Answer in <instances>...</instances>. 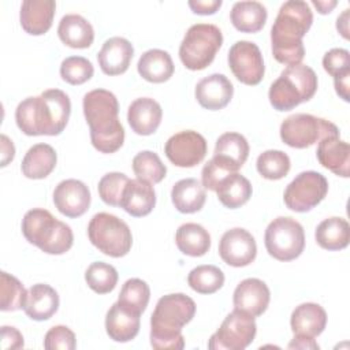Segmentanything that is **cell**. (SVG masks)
<instances>
[{"instance_id":"db71d44e","label":"cell","mask_w":350,"mask_h":350,"mask_svg":"<svg viewBox=\"0 0 350 350\" xmlns=\"http://www.w3.org/2000/svg\"><path fill=\"white\" fill-rule=\"evenodd\" d=\"M312 4L317 8V11L320 12V14H328V12H331L332 11V8L338 4L335 0H332V1H320V0H313L312 1Z\"/></svg>"},{"instance_id":"52a82bcc","label":"cell","mask_w":350,"mask_h":350,"mask_svg":"<svg viewBox=\"0 0 350 350\" xmlns=\"http://www.w3.org/2000/svg\"><path fill=\"white\" fill-rule=\"evenodd\" d=\"M223 44L221 30L211 23H197L189 27L180 46L179 57L191 71L206 68Z\"/></svg>"},{"instance_id":"c3c4849f","label":"cell","mask_w":350,"mask_h":350,"mask_svg":"<svg viewBox=\"0 0 350 350\" xmlns=\"http://www.w3.org/2000/svg\"><path fill=\"white\" fill-rule=\"evenodd\" d=\"M187 4L194 14L212 15L221 7V0H190Z\"/></svg>"},{"instance_id":"83f0119b","label":"cell","mask_w":350,"mask_h":350,"mask_svg":"<svg viewBox=\"0 0 350 350\" xmlns=\"http://www.w3.org/2000/svg\"><path fill=\"white\" fill-rule=\"evenodd\" d=\"M137 70L145 81L152 83H163L172 77L175 67L167 51L149 49L141 55Z\"/></svg>"},{"instance_id":"74e56055","label":"cell","mask_w":350,"mask_h":350,"mask_svg":"<svg viewBox=\"0 0 350 350\" xmlns=\"http://www.w3.org/2000/svg\"><path fill=\"white\" fill-rule=\"evenodd\" d=\"M256 167L262 178L269 180H278L288 174L291 163L290 157L284 152L269 149L262 152L257 157Z\"/></svg>"},{"instance_id":"7c38bea8","label":"cell","mask_w":350,"mask_h":350,"mask_svg":"<svg viewBox=\"0 0 350 350\" xmlns=\"http://www.w3.org/2000/svg\"><path fill=\"white\" fill-rule=\"evenodd\" d=\"M327 193L328 182L323 174L304 171L287 185L283 200L288 209L304 213L319 205Z\"/></svg>"},{"instance_id":"f907efd6","label":"cell","mask_w":350,"mask_h":350,"mask_svg":"<svg viewBox=\"0 0 350 350\" xmlns=\"http://www.w3.org/2000/svg\"><path fill=\"white\" fill-rule=\"evenodd\" d=\"M0 139H1V167H5L10 161H12L15 156V146L5 134H1Z\"/></svg>"},{"instance_id":"ab89813d","label":"cell","mask_w":350,"mask_h":350,"mask_svg":"<svg viewBox=\"0 0 350 350\" xmlns=\"http://www.w3.org/2000/svg\"><path fill=\"white\" fill-rule=\"evenodd\" d=\"M149 298H150V288L148 283L144 282L142 279L133 278L126 280L124 284L122 286L118 302L141 314L146 309Z\"/></svg>"},{"instance_id":"277c9868","label":"cell","mask_w":350,"mask_h":350,"mask_svg":"<svg viewBox=\"0 0 350 350\" xmlns=\"http://www.w3.org/2000/svg\"><path fill=\"white\" fill-rule=\"evenodd\" d=\"M196 314V302L186 294L175 293L161 297L150 317V345L159 350L185 347L182 327Z\"/></svg>"},{"instance_id":"f1b7e54d","label":"cell","mask_w":350,"mask_h":350,"mask_svg":"<svg viewBox=\"0 0 350 350\" xmlns=\"http://www.w3.org/2000/svg\"><path fill=\"white\" fill-rule=\"evenodd\" d=\"M57 156L55 149L48 144H36L25 154L21 170L29 179H44L56 167Z\"/></svg>"},{"instance_id":"7dc6e473","label":"cell","mask_w":350,"mask_h":350,"mask_svg":"<svg viewBox=\"0 0 350 350\" xmlns=\"http://www.w3.org/2000/svg\"><path fill=\"white\" fill-rule=\"evenodd\" d=\"M0 338L3 350H15L23 347L25 345L22 334L15 327L3 325L0 329Z\"/></svg>"},{"instance_id":"e575fe53","label":"cell","mask_w":350,"mask_h":350,"mask_svg":"<svg viewBox=\"0 0 350 350\" xmlns=\"http://www.w3.org/2000/svg\"><path fill=\"white\" fill-rule=\"evenodd\" d=\"M213 156L221 159L238 171L247 160L249 144L239 133H224L216 141Z\"/></svg>"},{"instance_id":"7bdbcfd3","label":"cell","mask_w":350,"mask_h":350,"mask_svg":"<svg viewBox=\"0 0 350 350\" xmlns=\"http://www.w3.org/2000/svg\"><path fill=\"white\" fill-rule=\"evenodd\" d=\"M130 179L123 172H108L98 182L100 198L111 206H119L123 190Z\"/></svg>"},{"instance_id":"ffe728a7","label":"cell","mask_w":350,"mask_h":350,"mask_svg":"<svg viewBox=\"0 0 350 350\" xmlns=\"http://www.w3.org/2000/svg\"><path fill=\"white\" fill-rule=\"evenodd\" d=\"M55 10L53 0H25L19 12L22 29L31 36L45 34L52 26Z\"/></svg>"},{"instance_id":"d4e9b609","label":"cell","mask_w":350,"mask_h":350,"mask_svg":"<svg viewBox=\"0 0 350 350\" xmlns=\"http://www.w3.org/2000/svg\"><path fill=\"white\" fill-rule=\"evenodd\" d=\"M59 309L57 291L45 283L33 284L27 290L23 310L29 319L44 321L51 319Z\"/></svg>"},{"instance_id":"cb8c5ba5","label":"cell","mask_w":350,"mask_h":350,"mask_svg":"<svg viewBox=\"0 0 350 350\" xmlns=\"http://www.w3.org/2000/svg\"><path fill=\"white\" fill-rule=\"evenodd\" d=\"M316 156L319 163L338 176L349 178L350 148L339 137H327L317 145Z\"/></svg>"},{"instance_id":"4316f807","label":"cell","mask_w":350,"mask_h":350,"mask_svg":"<svg viewBox=\"0 0 350 350\" xmlns=\"http://www.w3.org/2000/svg\"><path fill=\"white\" fill-rule=\"evenodd\" d=\"M57 34L64 45L75 49L89 48L94 40L93 26L78 14L64 15L59 22Z\"/></svg>"},{"instance_id":"9c48e42d","label":"cell","mask_w":350,"mask_h":350,"mask_svg":"<svg viewBox=\"0 0 350 350\" xmlns=\"http://www.w3.org/2000/svg\"><path fill=\"white\" fill-rule=\"evenodd\" d=\"M327 137H339V129L332 122L310 113L290 115L280 124V138L291 148H309Z\"/></svg>"},{"instance_id":"bcb514c9","label":"cell","mask_w":350,"mask_h":350,"mask_svg":"<svg viewBox=\"0 0 350 350\" xmlns=\"http://www.w3.org/2000/svg\"><path fill=\"white\" fill-rule=\"evenodd\" d=\"M323 67L331 75L336 77L350 70V53L343 48H332L323 57Z\"/></svg>"},{"instance_id":"3957f363","label":"cell","mask_w":350,"mask_h":350,"mask_svg":"<svg viewBox=\"0 0 350 350\" xmlns=\"http://www.w3.org/2000/svg\"><path fill=\"white\" fill-rule=\"evenodd\" d=\"M83 115L90 129L92 145L101 153H115L124 141V129L118 118L116 96L105 89H94L83 96Z\"/></svg>"},{"instance_id":"ba28073f","label":"cell","mask_w":350,"mask_h":350,"mask_svg":"<svg viewBox=\"0 0 350 350\" xmlns=\"http://www.w3.org/2000/svg\"><path fill=\"white\" fill-rule=\"evenodd\" d=\"M88 237L93 246L109 257L126 256L133 245V235L129 226L115 215L96 213L88 226Z\"/></svg>"},{"instance_id":"4dcf8cb0","label":"cell","mask_w":350,"mask_h":350,"mask_svg":"<svg viewBox=\"0 0 350 350\" xmlns=\"http://www.w3.org/2000/svg\"><path fill=\"white\" fill-rule=\"evenodd\" d=\"M267 8L258 1H238L232 5L230 19L242 33H257L267 22Z\"/></svg>"},{"instance_id":"681fc988","label":"cell","mask_w":350,"mask_h":350,"mask_svg":"<svg viewBox=\"0 0 350 350\" xmlns=\"http://www.w3.org/2000/svg\"><path fill=\"white\" fill-rule=\"evenodd\" d=\"M349 79H350V70L334 77V85H335V90L338 93V96L345 100L349 101L350 96H349Z\"/></svg>"},{"instance_id":"d6a6232c","label":"cell","mask_w":350,"mask_h":350,"mask_svg":"<svg viewBox=\"0 0 350 350\" xmlns=\"http://www.w3.org/2000/svg\"><path fill=\"white\" fill-rule=\"evenodd\" d=\"M314 238L317 245L325 250H342L350 241L349 223L338 216L328 217L317 226Z\"/></svg>"},{"instance_id":"f5cc1de1","label":"cell","mask_w":350,"mask_h":350,"mask_svg":"<svg viewBox=\"0 0 350 350\" xmlns=\"http://www.w3.org/2000/svg\"><path fill=\"white\" fill-rule=\"evenodd\" d=\"M347 26H349V10H345L343 14L336 21V29L345 38H349V34H347L349 27Z\"/></svg>"},{"instance_id":"30bf717a","label":"cell","mask_w":350,"mask_h":350,"mask_svg":"<svg viewBox=\"0 0 350 350\" xmlns=\"http://www.w3.org/2000/svg\"><path fill=\"white\" fill-rule=\"evenodd\" d=\"M264 243L271 257L279 261H291L304 252L305 232L295 219L279 216L268 224Z\"/></svg>"},{"instance_id":"e0dca14e","label":"cell","mask_w":350,"mask_h":350,"mask_svg":"<svg viewBox=\"0 0 350 350\" xmlns=\"http://www.w3.org/2000/svg\"><path fill=\"white\" fill-rule=\"evenodd\" d=\"M269 298L271 293L265 282L257 278H247L242 280L234 291V309L243 310L253 317H257L267 310Z\"/></svg>"},{"instance_id":"b9f144b4","label":"cell","mask_w":350,"mask_h":350,"mask_svg":"<svg viewBox=\"0 0 350 350\" xmlns=\"http://www.w3.org/2000/svg\"><path fill=\"white\" fill-rule=\"evenodd\" d=\"M94 68L83 56L66 57L60 64V77L70 85H82L93 77Z\"/></svg>"},{"instance_id":"6da1fadb","label":"cell","mask_w":350,"mask_h":350,"mask_svg":"<svg viewBox=\"0 0 350 350\" xmlns=\"http://www.w3.org/2000/svg\"><path fill=\"white\" fill-rule=\"evenodd\" d=\"M71 113L68 96L60 89H48L37 97H27L15 109V120L26 135H59Z\"/></svg>"},{"instance_id":"2e32d148","label":"cell","mask_w":350,"mask_h":350,"mask_svg":"<svg viewBox=\"0 0 350 350\" xmlns=\"http://www.w3.org/2000/svg\"><path fill=\"white\" fill-rule=\"evenodd\" d=\"M90 190L78 179L62 180L53 190V204L67 217H79L90 206Z\"/></svg>"},{"instance_id":"ac0fdd59","label":"cell","mask_w":350,"mask_h":350,"mask_svg":"<svg viewBox=\"0 0 350 350\" xmlns=\"http://www.w3.org/2000/svg\"><path fill=\"white\" fill-rule=\"evenodd\" d=\"M194 94L202 108L219 111L231 101L234 86L226 75L211 74L197 83Z\"/></svg>"},{"instance_id":"f6af8a7d","label":"cell","mask_w":350,"mask_h":350,"mask_svg":"<svg viewBox=\"0 0 350 350\" xmlns=\"http://www.w3.org/2000/svg\"><path fill=\"white\" fill-rule=\"evenodd\" d=\"M46 350H74L77 347L75 334L66 325L52 327L44 338Z\"/></svg>"},{"instance_id":"ee69618b","label":"cell","mask_w":350,"mask_h":350,"mask_svg":"<svg viewBox=\"0 0 350 350\" xmlns=\"http://www.w3.org/2000/svg\"><path fill=\"white\" fill-rule=\"evenodd\" d=\"M232 172H238V171L230 164H227L226 161H223L221 159L213 156L202 168V172H201L202 186L208 190L215 191L219 182Z\"/></svg>"},{"instance_id":"8d00e7d4","label":"cell","mask_w":350,"mask_h":350,"mask_svg":"<svg viewBox=\"0 0 350 350\" xmlns=\"http://www.w3.org/2000/svg\"><path fill=\"white\" fill-rule=\"evenodd\" d=\"M133 171L138 179L159 183L167 174V167L160 160L159 154L152 150H142L133 159Z\"/></svg>"},{"instance_id":"7402d4cb","label":"cell","mask_w":350,"mask_h":350,"mask_svg":"<svg viewBox=\"0 0 350 350\" xmlns=\"http://www.w3.org/2000/svg\"><path fill=\"white\" fill-rule=\"evenodd\" d=\"M163 118V111L160 104L149 97L135 98L127 111V122L131 130L138 135L153 134Z\"/></svg>"},{"instance_id":"9a60e30c","label":"cell","mask_w":350,"mask_h":350,"mask_svg":"<svg viewBox=\"0 0 350 350\" xmlns=\"http://www.w3.org/2000/svg\"><path fill=\"white\" fill-rule=\"evenodd\" d=\"M219 254L231 267H246L254 261L257 245L247 230L235 227L223 234L219 242Z\"/></svg>"},{"instance_id":"1f68e13d","label":"cell","mask_w":350,"mask_h":350,"mask_svg":"<svg viewBox=\"0 0 350 350\" xmlns=\"http://www.w3.org/2000/svg\"><path fill=\"white\" fill-rule=\"evenodd\" d=\"M215 191L217 193L219 201L226 208L235 209L249 201L253 189L247 178L238 172H232L219 182Z\"/></svg>"},{"instance_id":"f35d334b","label":"cell","mask_w":350,"mask_h":350,"mask_svg":"<svg viewBox=\"0 0 350 350\" xmlns=\"http://www.w3.org/2000/svg\"><path fill=\"white\" fill-rule=\"evenodd\" d=\"M118 271L111 264L103 261L92 262L85 272L88 286L97 294L111 293L118 283Z\"/></svg>"},{"instance_id":"5b68a950","label":"cell","mask_w":350,"mask_h":350,"mask_svg":"<svg viewBox=\"0 0 350 350\" xmlns=\"http://www.w3.org/2000/svg\"><path fill=\"white\" fill-rule=\"evenodd\" d=\"M22 234L27 242L46 254H63L74 242L71 227L42 208H33L25 213Z\"/></svg>"},{"instance_id":"44dd1931","label":"cell","mask_w":350,"mask_h":350,"mask_svg":"<svg viewBox=\"0 0 350 350\" xmlns=\"http://www.w3.org/2000/svg\"><path fill=\"white\" fill-rule=\"evenodd\" d=\"M139 313L115 302L105 316V331L115 342H130L139 331Z\"/></svg>"},{"instance_id":"8992f818","label":"cell","mask_w":350,"mask_h":350,"mask_svg":"<svg viewBox=\"0 0 350 350\" xmlns=\"http://www.w3.org/2000/svg\"><path fill=\"white\" fill-rule=\"evenodd\" d=\"M317 90V75L305 64L287 66L276 81L272 82L268 97L276 111L294 109L301 103L309 101Z\"/></svg>"},{"instance_id":"d590c367","label":"cell","mask_w":350,"mask_h":350,"mask_svg":"<svg viewBox=\"0 0 350 350\" xmlns=\"http://www.w3.org/2000/svg\"><path fill=\"white\" fill-rule=\"evenodd\" d=\"M187 283L200 294H213L224 284V273L216 265H198L189 272Z\"/></svg>"},{"instance_id":"8fae6325","label":"cell","mask_w":350,"mask_h":350,"mask_svg":"<svg viewBox=\"0 0 350 350\" xmlns=\"http://www.w3.org/2000/svg\"><path fill=\"white\" fill-rule=\"evenodd\" d=\"M257 325L254 317L243 310L234 309L223 320L219 329L209 338L211 350H243L256 336Z\"/></svg>"},{"instance_id":"5bb4252c","label":"cell","mask_w":350,"mask_h":350,"mask_svg":"<svg viewBox=\"0 0 350 350\" xmlns=\"http://www.w3.org/2000/svg\"><path fill=\"white\" fill-rule=\"evenodd\" d=\"M206 150V139L193 130H185L171 135L164 146L167 159L180 168H191L200 164Z\"/></svg>"},{"instance_id":"60d3db41","label":"cell","mask_w":350,"mask_h":350,"mask_svg":"<svg viewBox=\"0 0 350 350\" xmlns=\"http://www.w3.org/2000/svg\"><path fill=\"white\" fill-rule=\"evenodd\" d=\"M1 301H0V309L3 312H14L23 309L27 291L25 290L23 284L12 275L7 272H1Z\"/></svg>"},{"instance_id":"d6986e66","label":"cell","mask_w":350,"mask_h":350,"mask_svg":"<svg viewBox=\"0 0 350 350\" xmlns=\"http://www.w3.org/2000/svg\"><path fill=\"white\" fill-rule=\"evenodd\" d=\"M134 55L133 44L123 37L108 38L98 55V66L107 75H120L127 71Z\"/></svg>"},{"instance_id":"f546056e","label":"cell","mask_w":350,"mask_h":350,"mask_svg":"<svg viewBox=\"0 0 350 350\" xmlns=\"http://www.w3.org/2000/svg\"><path fill=\"white\" fill-rule=\"evenodd\" d=\"M171 200L180 213H196L205 204V187L194 178L180 179L172 186Z\"/></svg>"},{"instance_id":"816d5d0a","label":"cell","mask_w":350,"mask_h":350,"mask_svg":"<svg viewBox=\"0 0 350 350\" xmlns=\"http://www.w3.org/2000/svg\"><path fill=\"white\" fill-rule=\"evenodd\" d=\"M288 349H319L317 342L313 338L309 336H302V335H294L293 340L287 346Z\"/></svg>"},{"instance_id":"7a4b0ae2","label":"cell","mask_w":350,"mask_h":350,"mask_svg":"<svg viewBox=\"0 0 350 350\" xmlns=\"http://www.w3.org/2000/svg\"><path fill=\"white\" fill-rule=\"evenodd\" d=\"M313 22V14L306 1L288 0L279 8L271 29L273 57L287 66L301 64L305 56L302 37Z\"/></svg>"},{"instance_id":"836d02e7","label":"cell","mask_w":350,"mask_h":350,"mask_svg":"<svg viewBox=\"0 0 350 350\" xmlns=\"http://www.w3.org/2000/svg\"><path fill=\"white\" fill-rule=\"evenodd\" d=\"M175 243L183 254L201 257L211 247V235L201 224L185 223L176 230Z\"/></svg>"},{"instance_id":"4fadbf2b","label":"cell","mask_w":350,"mask_h":350,"mask_svg":"<svg viewBox=\"0 0 350 350\" xmlns=\"http://www.w3.org/2000/svg\"><path fill=\"white\" fill-rule=\"evenodd\" d=\"M228 66L235 78L245 85H258L265 72L260 48L246 40L237 41L228 51Z\"/></svg>"},{"instance_id":"603a6c76","label":"cell","mask_w":350,"mask_h":350,"mask_svg":"<svg viewBox=\"0 0 350 350\" xmlns=\"http://www.w3.org/2000/svg\"><path fill=\"white\" fill-rule=\"evenodd\" d=\"M156 205V193L149 182L130 179L123 190L119 206L134 217L149 215Z\"/></svg>"},{"instance_id":"484cf974","label":"cell","mask_w":350,"mask_h":350,"mask_svg":"<svg viewBox=\"0 0 350 350\" xmlns=\"http://www.w3.org/2000/svg\"><path fill=\"white\" fill-rule=\"evenodd\" d=\"M327 324V313L324 308L314 302H305L298 305L290 319L291 331L294 335L309 338L319 336Z\"/></svg>"}]
</instances>
